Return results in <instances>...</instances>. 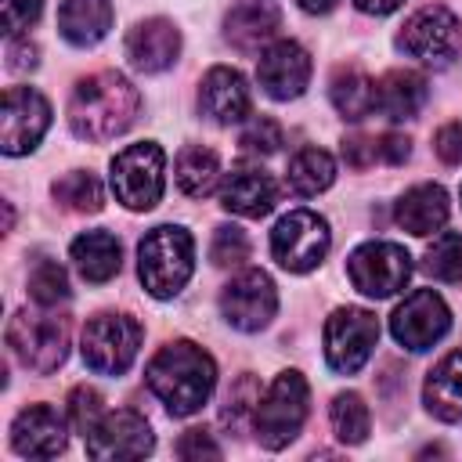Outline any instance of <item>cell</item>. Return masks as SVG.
I'll use <instances>...</instances> for the list:
<instances>
[{
  "mask_svg": "<svg viewBox=\"0 0 462 462\" xmlns=\"http://www.w3.org/2000/svg\"><path fill=\"white\" fill-rule=\"evenodd\" d=\"M141 108L137 87L123 72H94L76 83L69 97V126L79 141H112L134 126Z\"/></svg>",
  "mask_w": 462,
  "mask_h": 462,
  "instance_id": "cell-1",
  "label": "cell"
},
{
  "mask_svg": "<svg viewBox=\"0 0 462 462\" xmlns=\"http://www.w3.org/2000/svg\"><path fill=\"white\" fill-rule=\"evenodd\" d=\"M152 393L166 404L170 415H195L213 386H217V365L213 357L191 343V339H177V343H166L152 361H148V372H144Z\"/></svg>",
  "mask_w": 462,
  "mask_h": 462,
  "instance_id": "cell-2",
  "label": "cell"
},
{
  "mask_svg": "<svg viewBox=\"0 0 462 462\" xmlns=\"http://www.w3.org/2000/svg\"><path fill=\"white\" fill-rule=\"evenodd\" d=\"M191 267H195V242L184 227L159 224L137 245V271H141L144 289L155 300L177 296L188 285Z\"/></svg>",
  "mask_w": 462,
  "mask_h": 462,
  "instance_id": "cell-3",
  "label": "cell"
},
{
  "mask_svg": "<svg viewBox=\"0 0 462 462\" xmlns=\"http://www.w3.org/2000/svg\"><path fill=\"white\" fill-rule=\"evenodd\" d=\"M307 404H310V386L300 372L274 375L267 393H260V404H256V415H253L256 440L271 451L296 440V433L307 422Z\"/></svg>",
  "mask_w": 462,
  "mask_h": 462,
  "instance_id": "cell-4",
  "label": "cell"
},
{
  "mask_svg": "<svg viewBox=\"0 0 462 462\" xmlns=\"http://www.w3.org/2000/svg\"><path fill=\"white\" fill-rule=\"evenodd\" d=\"M11 354L40 375H51L69 354V321L51 310H18L7 321Z\"/></svg>",
  "mask_w": 462,
  "mask_h": 462,
  "instance_id": "cell-5",
  "label": "cell"
},
{
  "mask_svg": "<svg viewBox=\"0 0 462 462\" xmlns=\"http://www.w3.org/2000/svg\"><path fill=\"white\" fill-rule=\"evenodd\" d=\"M166 155L155 141H137L112 159V191L126 209H152L162 199Z\"/></svg>",
  "mask_w": 462,
  "mask_h": 462,
  "instance_id": "cell-6",
  "label": "cell"
},
{
  "mask_svg": "<svg viewBox=\"0 0 462 462\" xmlns=\"http://www.w3.org/2000/svg\"><path fill=\"white\" fill-rule=\"evenodd\" d=\"M332 245V235H328V224L325 217H318L314 209H292L285 213L274 231H271V253L274 260L292 271V274H303V271H314L325 253Z\"/></svg>",
  "mask_w": 462,
  "mask_h": 462,
  "instance_id": "cell-7",
  "label": "cell"
},
{
  "mask_svg": "<svg viewBox=\"0 0 462 462\" xmlns=\"http://www.w3.org/2000/svg\"><path fill=\"white\" fill-rule=\"evenodd\" d=\"M83 361L101 375H123L141 346V325L126 314H94L83 328Z\"/></svg>",
  "mask_w": 462,
  "mask_h": 462,
  "instance_id": "cell-8",
  "label": "cell"
},
{
  "mask_svg": "<svg viewBox=\"0 0 462 462\" xmlns=\"http://www.w3.org/2000/svg\"><path fill=\"white\" fill-rule=\"evenodd\" d=\"M397 43H401V51L411 54L415 61L433 65V69H444V65H451V58H455L458 47H462V25H458V18H455L448 7L430 4V7L415 11V14L404 22Z\"/></svg>",
  "mask_w": 462,
  "mask_h": 462,
  "instance_id": "cell-9",
  "label": "cell"
},
{
  "mask_svg": "<svg viewBox=\"0 0 462 462\" xmlns=\"http://www.w3.org/2000/svg\"><path fill=\"white\" fill-rule=\"evenodd\" d=\"M346 274H350L357 292H365L372 300H386V296H393L408 285L411 256L397 242H365L350 253Z\"/></svg>",
  "mask_w": 462,
  "mask_h": 462,
  "instance_id": "cell-10",
  "label": "cell"
},
{
  "mask_svg": "<svg viewBox=\"0 0 462 462\" xmlns=\"http://www.w3.org/2000/svg\"><path fill=\"white\" fill-rule=\"evenodd\" d=\"M379 321L365 307H339L325 321V361L339 375H354L375 350Z\"/></svg>",
  "mask_w": 462,
  "mask_h": 462,
  "instance_id": "cell-11",
  "label": "cell"
},
{
  "mask_svg": "<svg viewBox=\"0 0 462 462\" xmlns=\"http://www.w3.org/2000/svg\"><path fill=\"white\" fill-rule=\"evenodd\" d=\"M278 310V292L267 271H242L220 292V314L238 332H260Z\"/></svg>",
  "mask_w": 462,
  "mask_h": 462,
  "instance_id": "cell-12",
  "label": "cell"
},
{
  "mask_svg": "<svg viewBox=\"0 0 462 462\" xmlns=\"http://www.w3.org/2000/svg\"><path fill=\"white\" fill-rule=\"evenodd\" d=\"M51 126V105L32 87H7L4 90V116H0V148L7 155H25L40 144Z\"/></svg>",
  "mask_w": 462,
  "mask_h": 462,
  "instance_id": "cell-13",
  "label": "cell"
},
{
  "mask_svg": "<svg viewBox=\"0 0 462 462\" xmlns=\"http://www.w3.org/2000/svg\"><path fill=\"white\" fill-rule=\"evenodd\" d=\"M451 328V310L433 289H415L397 303L390 318V332L404 350H430Z\"/></svg>",
  "mask_w": 462,
  "mask_h": 462,
  "instance_id": "cell-14",
  "label": "cell"
},
{
  "mask_svg": "<svg viewBox=\"0 0 462 462\" xmlns=\"http://www.w3.org/2000/svg\"><path fill=\"white\" fill-rule=\"evenodd\" d=\"M152 448H155L152 426L137 411H130V408H119V411L101 415L97 426L87 433V455L90 458H101V462L141 458Z\"/></svg>",
  "mask_w": 462,
  "mask_h": 462,
  "instance_id": "cell-15",
  "label": "cell"
},
{
  "mask_svg": "<svg viewBox=\"0 0 462 462\" xmlns=\"http://www.w3.org/2000/svg\"><path fill=\"white\" fill-rule=\"evenodd\" d=\"M256 79L274 101H292L310 83V54L296 40L271 43L256 61Z\"/></svg>",
  "mask_w": 462,
  "mask_h": 462,
  "instance_id": "cell-16",
  "label": "cell"
},
{
  "mask_svg": "<svg viewBox=\"0 0 462 462\" xmlns=\"http://www.w3.org/2000/svg\"><path fill=\"white\" fill-rule=\"evenodd\" d=\"M65 419L51 404H29L11 422V448L22 458H54L58 451H65Z\"/></svg>",
  "mask_w": 462,
  "mask_h": 462,
  "instance_id": "cell-17",
  "label": "cell"
},
{
  "mask_svg": "<svg viewBox=\"0 0 462 462\" xmlns=\"http://www.w3.org/2000/svg\"><path fill=\"white\" fill-rule=\"evenodd\" d=\"M274 202H278V188H274L271 173L260 170V166H253V162L235 166V170L227 173L224 188H220V206H224L227 213L249 217V220L267 217V213L274 209Z\"/></svg>",
  "mask_w": 462,
  "mask_h": 462,
  "instance_id": "cell-18",
  "label": "cell"
},
{
  "mask_svg": "<svg viewBox=\"0 0 462 462\" xmlns=\"http://www.w3.org/2000/svg\"><path fill=\"white\" fill-rule=\"evenodd\" d=\"M278 25H282V11L274 0H235L231 11L224 14V36L242 54H253L263 43H271Z\"/></svg>",
  "mask_w": 462,
  "mask_h": 462,
  "instance_id": "cell-19",
  "label": "cell"
},
{
  "mask_svg": "<svg viewBox=\"0 0 462 462\" xmlns=\"http://www.w3.org/2000/svg\"><path fill=\"white\" fill-rule=\"evenodd\" d=\"M180 54V32L170 18H144L126 36V58L141 72H162Z\"/></svg>",
  "mask_w": 462,
  "mask_h": 462,
  "instance_id": "cell-20",
  "label": "cell"
},
{
  "mask_svg": "<svg viewBox=\"0 0 462 462\" xmlns=\"http://www.w3.org/2000/svg\"><path fill=\"white\" fill-rule=\"evenodd\" d=\"M199 108H202V116H209L220 126L242 123L249 116V87H245L242 72H235L227 65L209 69L199 87Z\"/></svg>",
  "mask_w": 462,
  "mask_h": 462,
  "instance_id": "cell-21",
  "label": "cell"
},
{
  "mask_svg": "<svg viewBox=\"0 0 462 462\" xmlns=\"http://www.w3.org/2000/svg\"><path fill=\"white\" fill-rule=\"evenodd\" d=\"M393 217L408 235L426 238V235L440 231L448 220V191L440 184H415L397 199Z\"/></svg>",
  "mask_w": 462,
  "mask_h": 462,
  "instance_id": "cell-22",
  "label": "cell"
},
{
  "mask_svg": "<svg viewBox=\"0 0 462 462\" xmlns=\"http://www.w3.org/2000/svg\"><path fill=\"white\" fill-rule=\"evenodd\" d=\"M58 29L76 47H94L112 29V0H61Z\"/></svg>",
  "mask_w": 462,
  "mask_h": 462,
  "instance_id": "cell-23",
  "label": "cell"
},
{
  "mask_svg": "<svg viewBox=\"0 0 462 462\" xmlns=\"http://www.w3.org/2000/svg\"><path fill=\"white\" fill-rule=\"evenodd\" d=\"M426 97H430V87L411 69H393V72H386L375 83V108L386 119H411V116H419Z\"/></svg>",
  "mask_w": 462,
  "mask_h": 462,
  "instance_id": "cell-24",
  "label": "cell"
},
{
  "mask_svg": "<svg viewBox=\"0 0 462 462\" xmlns=\"http://www.w3.org/2000/svg\"><path fill=\"white\" fill-rule=\"evenodd\" d=\"M422 401H426L430 415H437L440 422H458L462 419V350L448 354L426 375Z\"/></svg>",
  "mask_w": 462,
  "mask_h": 462,
  "instance_id": "cell-25",
  "label": "cell"
},
{
  "mask_svg": "<svg viewBox=\"0 0 462 462\" xmlns=\"http://www.w3.org/2000/svg\"><path fill=\"white\" fill-rule=\"evenodd\" d=\"M72 263H76V271H79L87 282L101 285V282H108V278L119 271L123 249H119L116 235H108V231H83V235L72 242Z\"/></svg>",
  "mask_w": 462,
  "mask_h": 462,
  "instance_id": "cell-26",
  "label": "cell"
},
{
  "mask_svg": "<svg viewBox=\"0 0 462 462\" xmlns=\"http://www.w3.org/2000/svg\"><path fill=\"white\" fill-rule=\"evenodd\" d=\"M328 97H332V105H336V112L343 116V119H365V116H372L375 112V79L368 76V72H361V69H339L336 76H332V87H328Z\"/></svg>",
  "mask_w": 462,
  "mask_h": 462,
  "instance_id": "cell-27",
  "label": "cell"
},
{
  "mask_svg": "<svg viewBox=\"0 0 462 462\" xmlns=\"http://www.w3.org/2000/svg\"><path fill=\"white\" fill-rule=\"evenodd\" d=\"M220 177V159L206 144H188L177 155V188L191 199H206L217 188Z\"/></svg>",
  "mask_w": 462,
  "mask_h": 462,
  "instance_id": "cell-28",
  "label": "cell"
},
{
  "mask_svg": "<svg viewBox=\"0 0 462 462\" xmlns=\"http://www.w3.org/2000/svg\"><path fill=\"white\" fill-rule=\"evenodd\" d=\"M285 180H289V188L296 195H318L336 180V162H332V155L325 148H300L289 159Z\"/></svg>",
  "mask_w": 462,
  "mask_h": 462,
  "instance_id": "cell-29",
  "label": "cell"
},
{
  "mask_svg": "<svg viewBox=\"0 0 462 462\" xmlns=\"http://www.w3.org/2000/svg\"><path fill=\"white\" fill-rule=\"evenodd\" d=\"M54 199L76 213H97L105 195H101V180L90 170H72L61 180H54Z\"/></svg>",
  "mask_w": 462,
  "mask_h": 462,
  "instance_id": "cell-30",
  "label": "cell"
},
{
  "mask_svg": "<svg viewBox=\"0 0 462 462\" xmlns=\"http://www.w3.org/2000/svg\"><path fill=\"white\" fill-rule=\"evenodd\" d=\"M328 419H332V430L343 444H361L368 437V404L357 397V393H339L328 408Z\"/></svg>",
  "mask_w": 462,
  "mask_h": 462,
  "instance_id": "cell-31",
  "label": "cell"
},
{
  "mask_svg": "<svg viewBox=\"0 0 462 462\" xmlns=\"http://www.w3.org/2000/svg\"><path fill=\"white\" fill-rule=\"evenodd\" d=\"M29 296L40 307H54L61 300H69V274L58 260H36V267L29 271Z\"/></svg>",
  "mask_w": 462,
  "mask_h": 462,
  "instance_id": "cell-32",
  "label": "cell"
},
{
  "mask_svg": "<svg viewBox=\"0 0 462 462\" xmlns=\"http://www.w3.org/2000/svg\"><path fill=\"white\" fill-rule=\"evenodd\" d=\"M256 404H260V383H256L253 375H242V379L231 386V393H227V404H224V411H220V422H224L231 433H242L245 422H253Z\"/></svg>",
  "mask_w": 462,
  "mask_h": 462,
  "instance_id": "cell-33",
  "label": "cell"
},
{
  "mask_svg": "<svg viewBox=\"0 0 462 462\" xmlns=\"http://www.w3.org/2000/svg\"><path fill=\"white\" fill-rule=\"evenodd\" d=\"M422 267L440 282H462V235L444 231L440 238H433Z\"/></svg>",
  "mask_w": 462,
  "mask_h": 462,
  "instance_id": "cell-34",
  "label": "cell"
},
{
  "mask_svg": "<svg viewBox=\"0 0 462 462\" xmlns=\"http://www.w3.org/2000/svg\"><path fill=\"white\" fill-rule=\"evenodd\" d=\"M245 256H249V238H245V231H242V227L224 224V227H217V231H213L209 260H213L217 267H238Z\"/></svg>",
  "mask_w": 462,
  "mask_h": 462,
  "instance_id": "cell-35",
  "label": "cell"
},
{
  "mask_svg": "<svg viewBox=\"0 0 462 462\" xmlns=\"http://www.w3.org/2000/svg\"><path fill=\"white\" fill-rule=\"evenodd\" d=\"M105 411H101V393L94 390V386H76L72 393H69V422L76 426V433H90L94 426H97V419H101Z\"/></svg>",
  "mask_w": 462,
  "mask_h": 462,
  "instance_id": "cell-36",
  "label": "cell"
},
{
  "mask_svg": "<svg viewBox=\"0 0 462 462\" xmlns=\"http://www.w3.org/2000/svg\"><path fill=\"white\" fill-rule=\"evenodd\" d=\"M242 148H245V152H260V155L278 152V148H282V126H278V119L256 116V119L242 130Z\"/></svg>",
  "mask_w": 462,
  "mask_h": 462,
  "instance_id": "cell-37",
  "label": "cell"
},
{
  "mask_svg": "<svg viewBox=\"0 0 462 462\" xmlns=\"http://www.w3.org/2000/svg\"><path fill=\"white\" fill-rule=\"evenodd\" d=\"M43 0H4V32L18 36L22 29H29L40 18Z\"/></svg>",
  "mask_w": 462,
  "mask_h": 462,
  "instance_id": "cell-38",
  "label": "cell"
},
{
  "mask_svg": "<svg viewBox=\"0 0 462 462\" xmlns=\"http://www.w3.org/2000/svg\"><path fill=\"white\" fill-rule=\"evenodd\" d=\"M433 152H437L440 162L458 166V162H462V123H444V126L433 134Z\"/></svg>",
  "mask_w": 462,
  "mask_h": 462,
  "instance_id": "cell-39",
  "label": "cell"
},
{
  "mask_svg": "<svg viewBox=\"0 0 462 462\" xmlns=\"http://www.w3.org/2000/svg\"><path fill=\"white\" fill-rule=\"evenodd\" d=\"M177 455L188 458V462H195V458H220V448H217V440L206 430H188L177 440Z\"/></svg>",
  "mask_w": 462,
  "mask_h": 462,
  "instance_id": "cell-40",
  "label": "cell"
},
{
  "mask_svg": "<svg viewBox=\"0 0 462 462\" xmlns=\"http://www.w3.org/2000/svg\"><path fill=\"white\" fill-rule=\"evenodd\" d=\"M343 159H346L354 170L372 166V162L379 159V144H375V137H365V134L346 137V141H343Z\"/></svg>",
  "mask_w": 462,
  "mask_h": 462,
  "instance_id": "cell-41",
  "label": "cell"
},
{
  "mask_svg": "<svg viewBox=\"0 0 462 462\" xmlns=\"http://www.w3.org/2000/svg\"><path fill=\"white\" fill-rule=\"evenodd\" d=\"M7 69H11V72H25V69H36V43L11 36V40H7Z\"/></svg>",
  "mask_w": 462,
  "mask_h": 462,
  "instance_id": "cell-42",
  "label": "cell"
},
{
  "mask_svg": "<svg viewBox=\"0 0 462 462\" xmlns=\"http://www.w3.org/2000/svg\"><path fill=\"white\" fill-rule=\"evenodd\" d=\"M375 144H379V159H383V162H390V166L404 162V159H408V152H411V141H408V137H401V134H383V137H375Z\"/></svg>",
  "mask_w": 462,
  "mask_h": 462,
  "instance_id": "cell-43",
  "label": "cell"
},
{
  "mask_svg": "<svg viewBox=\"0 0 462 462\" xmlns=\"http://www.w3.org/2000/svg\"><path fill=\"white\" fill-rule=\"evenodd\" d=\"M365 14H390V11H397L404 0H354Z\"/></svg>",
  "mask_w": 462,
  "mask_h": 462,
  "instance_id": "cell-44",
  "label": "cell"
},
{
  "mask_svg": "<svg viewBox=\"0 0 462 462\" xmlns=\"http://www.w3.org/2000/svg\"><path fill=\"white\" fill-rule=\"evenodd\" d=\"M303 11H310V14H325V11H332L336 7V0H296Z\"/></svg>",
  "mask_w": 462,
  "mask_h": 462,
  "instance_id": "cell-45",
  "label": "cell"
}]
</instances>
